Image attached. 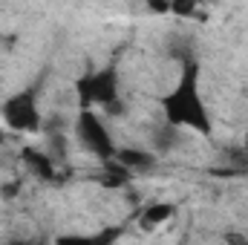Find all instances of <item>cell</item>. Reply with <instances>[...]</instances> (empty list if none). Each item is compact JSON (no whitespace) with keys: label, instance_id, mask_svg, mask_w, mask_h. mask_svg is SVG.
<instances>
[{"label":"cell","instance_id":"obj_1","mask_svg":"<svg viewBox=\"0 0 248 245\" xmlns=\"http://www.w3.org/2000/svg\"><path fill=\"white\" fill-rule=\"evenodd\" d=\"M162 104H165V116L170 124L185 127V130H196L202 136L211 133V119H208V110H205L199 87H196V63H185L182 81L176 84V90Z\"/></svg>","mask_w":248,"mask_h":245},{"label":"cell","instance_id":"obj_2","mask_svg":"<svg viewBox=\"0 0 248 245\" xmlns=\"http://www.w3.org/2000/svg\"><path fill=\"white\" fill-rule=\"evenodd\" d=\"M75 133H78V141H81V147L87 153H93V156H98L104 162L116 156V141H113L110 130L104 127L101 116H95L90 107L81 110V116L75 122Z\"/></svg>","mask_w":248,"mask_h":245},{"label":"cell","instance_id":"obj_3","mask_svg":"<svg viewBox=\"0 0 248 245\" xmlns=\"http://www.w3.org/2000/svg\"><path fill=\"white\" fill-rule=\"evenodd\" d=\"M3 122L17 133H38L44 127L35 92H17L3 104Z\"/></svg>","mask_w":248,"mask_h":245},{"label":"cell","instance_id":"obj_4","mask_svg":"<svg viewBox=\"0 0 248 245\" xmlns=\"http://www.w3.org/2000/svg\"><path fill=\"white\" fill-rule=\"evenodd\" d=\"M78 95H81V110H93V104L110 107L113 101H119V78L113 69H101L90 78H84L78 84Z\"/></svg>","mask_w":248,"mask_h":245},{"label":"cell","instance_id":"obj_5","mask_svg":"<svg viewBox=\"0 0 248 245\" xmlns=\"http://www.w3.org/2000/svg\"><path fill=\"white\" fill-rule=\"evenodd\" d=\"M23 162L29 165L32 176H38L41 182H55L58 170H55V159L49 153H41V150H23Z\"/></svg>","mask_w":248,"mask_h":245},{"label":"cell","instance_id":"obj_6","mask_svg":"<svg viewBox=\"0 0 248 245\" xmlns=\"http://www.w3.org/2000/svg\"><path fill=\"white\" fill-rule=\"evenodd\" d=\"M173 216H176V208H173L170 202H153V205H147V208L141 211L139 225H141L144 231H153V228H162L165 222H170Z\"/></svg>","mask_w":248,"mask_h":245},{"label":"cell","instance_id":"obj_7","mask_svg":"<svg viewBox=\"0 0 248 245\" xmlns=\"http://www.w3.org/2000/svg\"><path fill=\"white\" fill-rule=\"evenodd\" d=\"M113 159H119L130 173L133 170H150L156 165V156L147 153V150H139V147H122V150H116Z\"/></svg>","mask_w":248,"mask_h":245},{"label":"cell","instance_id":"obj_8","mask_svg":"<svg viewBox=\"0 0 248 245\" xmlns=\"http://www.w3.org/2000/svg\"><path fill=\"white\" fill-rule=\"evenodd\" d=\"M179 144H182V127H176V124L168 122L165 127L153 130V147H156L159 153H173Z\"/></svg>","mask_w":248,"mask_h":245},{"label":"cell","instance_id":"obj_9","mask_svg":"<svg viewBox=\"0 0 248 245\" xmlns=\"http://www.w3.org/2000/svg\"><path fill=\"white\" fill-rule=\"evenodd\" d=\"M170 15H176V17H193L196 15V0H170Z\"/></svg>","mask_w":248,"mask_h":245},{"label":"cell","instance_id":"obj_10","mask_svg":"<svg viewBox=\"0 0 248 245\" xmlns=\"http://www.w3.org/2000/svg\"><path fill=\"white\" fill-rule=\"evenodd\" d=\"M147 6H150L153 12H159V15L170 12V0H147Z\"/></svg>","mask_w":248,"mask_h":245},{"label":"cell","instance_id":"obj_11","mask_svg":"<svg viewBox=\"0 0 248 245\" xmlns=\"http://www.w3.org/2000/svg\"><path fill=\"white\" fill-rule=\"evenodd\" d=\"M17 193V184H3V196H15Z\"/></svg>","mask_w":248,"mask_h":245}]
</instances>
